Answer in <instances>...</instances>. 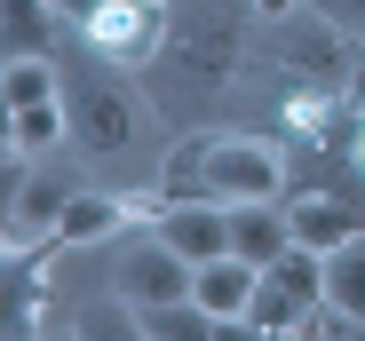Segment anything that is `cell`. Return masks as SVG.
<instances>
[{
    "label": "cell",
    "instance_id": "7c38bea8",
    "mask_svg": "<svg viewBox=\"0 0 365 341\" xmlns=\"http://www.w3.org/2000/svg\"><path fill=\"white\" fill-rule=\"evenodd\" d=\"M56 143H72L64 95H56V103H24V111H9V151H24V159H48Z\"/></svg>",
    "mask_w": 365,
    "mask_h": 341
},
{
    "label": "cell",
    "instance_id": "3957f363",
    "mask_svg": "<svg viewBox=\"0 0 365 341\" xmlns=\"http://www.w3.org/2000/svg\"><path fill=\"white\" fill-rule=\"evenodd\" d=\"M159 32H167V0H96L72 40L88 56H103V64H119V72H143Z\"/></svg>",
    "mask_w": 365,
    "mask_h": 341
},
{
    "label": "cell",
    "instance_id": "5b68a950",
    "mask_svg": "<svg viewBox=\"0 0 365 341\" xmlns=\"http://www.w3.org/2000/svg\"><path fill=\"white\" fill-rule=\"evenodd\" d=\"M72 191H80L72 175H56V167L32 159V175L9 191V254H40V246H56V222H64Z\"/></svg>",
    "mask_w": 365,
    "mask_h": 341
},
{
    "label": "cell",
    "instance_id": "8fae6325",
    "mask_svg": "<svg viewBox=\"0 0 365 341\" xmlns=\"http://www.w3.org/2000/svg\"><path fill=\"white\" fill-rule=\"evenodd\" d=\"M0 32H9V56H56V0H0Z\"/></svg>",
    "mask_w": 365,
    "mask_h": 341
},
{
    "label": "cell",
    "instance_id": "7a4b0ae2",
    "mask_svg": "<svg viewBox=\"0 0 365 341\" xmlns=\"http://www.w3.org/2000/svg\"><path fill=\"white\" fill-rule=\"evenodd\" d=\"M143 111H151V95H135L128 80H119V64H103V56H88V48L64 64V120H72V151L80 159H119L135 143Z\"/></svg>",
    "mask_w": 365,
    "mask_h": 341
},
{
    "label": "cell",
    "instance_id": "30bf717a",
    "mask_svg": "<svg viewBox=\"0 0 365 341\" xmlns=\"http://www.w3.org/2000/svg\"><path fill=\"white\" fill-rule=\"evenodd\" d=\"M128 214H135V199H119V191H72L64 222H56V246H103L128 231Z\"/></svg>",
    "mask_w": 365,
    "mask_h": 341
},
{
    "label": "cell",
    "instance_id": "9c48e42d",
    "mask_svg": "<svg viewBox=\"0 0 365 341\" xmlns=\"http://www.w3.org/2000/svg\"><path fill=\"white\" fill-rule=\"evenodd\" d=\"M294 246V214H286V199H238L230 206V254H247V262H278Z\"/></svg>",
    "mask_w": 365,
    "mask_h": 341
},
{
    "label": "cell",
    "instance_id": "52a82bcc",
    "mask_svg": "<svg viewBox=\"0 0 365 341\" xmlns=\"http://www.w3.org/2000/svg\"><path fill=\"white\" fill-rule=\"evenodd\" d=\"M286 214H294V238L318 246V254H334L341 238L365 231V199L357 191H286Z\"/></svg>",
    "mask_w": 365,
    "mask_h": 341
},
{
    "label": "cell",
    "instance_id": "e0dca14e",
    "mask_svg": "<svg viewBox=\"0 0 365 341\" xmlns=\"http://www.w3.org/2000/svg\"><path fill=\"white\" fill-rule=\"evenodd\" d=\"M302 9H318L326 24H341L349 40H365V0H302Z\"/></svg>",
    "mask_w": 365,
    "mask_h": 341
},
{
    "label": "cell",
    "instance_id": "277c9868",
    "mask_svg": "<svg viewBox=\"0 0 365 341\" xmlns=\"http://www.w3.org/2000/svg\"><path fill=\"white\" fill-rule=\"evenodd\" d=\"M111 286L128 294L135 310H159V302H182V294H191V286H199V270H191V262H182V254L151 231V238H128V246H119Z\"/></svg>",
    "mask_w": 365,
    "mask_h": 341
},
{
    "label": "cell",
    "instance_id": "ba28073f",
    "mask_svg": "<svg viewBox=\"0 0 365 341\" xmlns=\"http://www.w3.org/2000/svg\"><path fill=\"white\" fill-rule=\"evenodd\" d=\"M255 286H262V262H247V254H215V262H199V310L207 318H222V333H247L238 318H247V302H255Z\"/></svg>",
    "mask_w": 365,
    "mask_h": 341
},
{
    "label": "cell",
    "instance_id": "9a60e30c",
    "mask_svg": "<svg viewBox=\"0 0 365 341\" xmlns=\"http://www.w3.org/2000/svg\"><path fill=\"white\" fill-rule=\"evenodd\" d=\"M302 318H310V302L286 294L278 278L262 270V286H255V302H247V318H238V325H247V333H302Z\"/></svg>",
    "mask_w": 365,
    "mask_h": 341
},
{
    "label": "cell",
    "instance_id": "6da1fadb",
    "mask_svg": "<svg viewBox=\"0 0 365 341\" xmlns=\"http://www.w3.org/2000/svg\"><path fill=\"white\" fill-rule=\"evenodd\" d=\"M255 32H262L255 0H167V32H159L151 64H143L151 120H167L175 135H191L207 111L238 88Z\"/></svg>",
    "mask_w": 365,
    "mask_h": 341
},
{
    "label": "cell",
    "instance_id": "2e32d148",
    "mask_svg": "<svg viewBox=\"0 0 365 341\" xmlns=\"http://www.w3.org/2000/svg\"><path fill=\"white\" fill-rule=\"evenodd\" d=\"M72 333H80V341H111V333H143V310H135L128 294L111 286L103 302H80V310H72Z\"/></svg>",
    "mask_w": 365,
    "mask_h": 341
},
{
    "label": "cell",
    "instance_id": "5bb4252c",
    "mask_svg": "<svg viewBox=\"0 0 365 341\" xmlns=\"http://www.w3.org/2000/svg\"><path fill=\"white\" fill-rule=\"evenodd\" d=\"M326 302H334V310H349V318L365 325V231H357V238H341V246L326 254Z\"/></svg>",
    "mask_w": 365,
    "mask_h": 341
},
{
    "label": "cell",
    "instance_id": "4fadbf2b",
    "mask_svg": "<svg viewBox=\"0 0 365 341\" xmlns=\"http://www.w3.org/2000/svg\"><path fill=\"white\" fill-rule=\"evenodd\" d=\"M0 95H9V111H24V103H56V95H64V64H56V56H9Z\"/></svg>",
    "mask_w": 365,
    "mask_h": 341
},
{
    "label": "cell",
    "instance_id": "8992f818",
    "mask_svg": "<svg viewBox=\"0 0 365 341\" xmlns=\"http://www.w3.org/2000/svg\"><path fill=\"white\" fill-rule=\"evenodd\" d=\"M151 231L182 254V262H215V254H230V206L222 199H175V206H159L151 214Z\"/></svg>",
    "mask_w": 365,
    "mask_h": 341
}]
</instances>
